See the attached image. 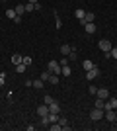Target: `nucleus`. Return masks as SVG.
<instances>
[{
	"label": "nucleus",
	"mask_w": 117,
	"mask_h": 131,
	"mask_svg": "<svg viewBox=\"0 0 117 131\" xmlns=\"http://www.w3.org/2000/svg\"><path fill=\"white\" fill-rule=\"evenodd\" d=\"M53 74H61V63L59 61H49V67H47Z\"/></svg>",
	"instance_id": "nucleus-4"
},
{
	"label": "nucleus",
	"mask_w": 117,
	"mask_h": 131,
	"mask_svg": "<svg viewBox=\"0 0 117 131\" xmlns=\"http://www.w3.org/2000/svg\"><path fill=\"white\" fill-rule=\"evenodd\" d=\"M115 123H117V119H115Z\"/></svg>",
	"instance_id": "nucleus-38"
},
{
	"label": "nucleus",
	"mask_w": 117,
	"mask_h": 131,
	"mask_svg": "<svg viewBox=\"0 0 117 131\" xmlns=\"http://www.w3.org/2000/svg\"><path fill=\"white\" fill-rule=\"evenodd\" d=\"M4 78H6V74H4V72H2V74H0V86L4 84Z\"/></svg>",
	"instance_id": "nucleus-34"
},
{
	"label": "nucleus",
	"mask_w": 117,
	"mask_h": 131,
	"mask_svg": "<svg viewBox=\"0 0 117 131\" xmlns=\"http://www.w3.org/2000/svg\"><path fill=\"white\" fill-rule=\"evenodd\" d=\"M49 121H51V123L59 121V114H49Z\"/></svg>",
	"instance_id": "nucleus-27"
},
{
	"label": "nucleus",
	"mask_w": 117,
	"mask_h": 131,
	"mask_svg": "<svg viewBox=\"0 0 117 131\" xmlns=\"http://www.w3.org/2000/svg\"><path fill=\"white\" fill-rule=\"evenodd\" d=\"M59 80H61V78H59V74H53V72H51V77H49V82H51V84H59Z\"/></svg>",
	"instance_id": "nucleus-19"
},
{
	"label": "nucleus",
	"mask_w": 117,
	"mask_h": 131,
	"mask_svg": "<svg viewBox=\"0 0 117 131\" xmlns=\"http://www.w3.org/2000/svg\"><path fill=\"white\" fill-rule=\"evenodd\" d=\"M101 117H103V110H100V108H94L92 112H90V119H92V121H100Z\"/></svg>",
	"instance_id": "nucleus-3"
},
{
	"label": "nucleus",
	"mask_w": 117,
	"mask_h": 131,
	"mask_svg": "<svg viewBox=\"0 0 117 131\" xmlns=\"http://www.w3.org/2000/svg\"><path fill=\"white\" fill-rule=\"evenodd\" d=\"M109 57H111V59H117V47H111V51H109Z\"/></svg>",
	"instance_id": "nucleus-29"
},
{
	"label": "nucleus",
	"mask_w": 117,
	"mask_h": 131,
	"mask_svg": "<svg viewBox=\"0 0 117 131\" xmlns=\"http://www.w3.org/2000/svg\"><path fill=\"white\" fill-rule=\"evenodd\" d=\"M61 108H59V102H51L49 104V114H59Z\"/></svg>",
	"instance_id": "nucleus-10"
},
{
	"label": "nucleus",
	"mask_w": 117,
	"mask_h": 131,
	"mask_svg": "<svg viewBox=\"0 0 117 131\" xmlns=\"http://www.w3.org/2000/svg\"><path fill=\"white\" fill-rule=\"evenodd\" d=\"M49 77H51V71H49V69H47V71H43V72H41V80H49Z\"/></svg>",
	"instance_id": "nucleus-21"
},
{
	"label": "nucleus",
	"mask_w": 117,
	"mask_h": 131,
	"mask_svg": "<svg viewBox=\"0 0 117 131\" xmlns=\"http://www.w3.org/2000/svg\"><path fill=\"white\" fill-rule=\"evenodd\" d=\"M74 16H76V18H78V20H82V18H84V16H86V12H84V10H82V8H78V10H74Z\"/></svg>",
	"instance_id": "nucleus-18"
},
{
	"label": "nucleus",
	"mask_w": 117,
	"mask_h": 131,
	"mask_svg": "<svg viewBox=\"0 0 117 131\" xmlns=\"http://www.w3.org/2000/svg\"><path fill=\"white\" fill-rule=\"evenodd\" d=\"M115 71H117V65H115Z\"/></svg>",
	"instance_id": "nucleus-37"
},
{
	"label": "nucleus",
	"mask_w": 117,
	"mask_h": 131,
	"mask_svg": "<svg viewBox=\"0 0 117 131\" xmlns=\"http://www.w3.org/2000/svg\"><path fill=\"white\" fill-rule=\"evenodd\" d=\"M59 63H61V67H64V65H68V63H70V61H68L67 57H64V59H61V61H59Z\"/></svg>",
	"instance_id": "nucleus-31"
},
{
	"label": "nucleus",
	"mask_w": 117,
	"mask_h": 131,
	"mask_svg": "<svg viewBox=\"0 0 117 131\" xmlns=\"http://www.w3.org/2000/svg\"><path fill=\"white\" fill-rule=\"evenodd\" d=\"M23 6H25V12H28V14L35 10V4H31V2H28V4H23Z\"/></svg>",
	"instance_id": "nucleus-24"
},
{
	"label": "nucleus",
	"mask_w": 117,
	"mask_h": 131,
	"mask_svg": "<svg viewBox=\"0 0 117 131\" xmlns=\"http://www.w3.org/2000/svg\"><path fill=\"white\" fill-rule=\"evenodd\" d=\"M94 65H96V63H92L90 59H88V61H82V69H84V71H90Z\"/></svg>",
	"instance_id": "nucleus-15"
},
{
	"label": "nucleus",
	"mask_w": 117,
	"mask_h": 131,
	"mask_svg": "<svg viewBox=\"0 0 117 131\" xmlns=\"http://www.w3.org/2000/svg\"><path fill=\"white\" fill-rule=\"evenodd\" d=\"M76 57H78V53H76V49L72 47V51H70V53L67 55V59L70 61V63H74V61H76Z\"/></svg>",
	"instance_id": "nucleus-13"
},
{
	"label": "nucleus",
	"mask_w": 117,
	"mask_h": 131,
	"mask_svg": "<svg viewBox=\"0 0 117 131\" xmlns=\"http://www.w3.org/2000/svg\"><path fill=\"white\" fill-rule=\"evenodd\" d=\"M28 2H31V4H37V0H28Z\"/></svg>",
	"instance_id": "nucleus-35"
},
{
	"label": "nucleus",
	"mask_w": 117,
	"mask_h": 131,
	"mask_svg": "<svg viewBox=\"0 0 117 131\" xmlns=\"http://www.w3.org/2000/svg\"><path fill=\"white\" fill-rule=\"evenodd\" d=\"M84 29H86V31H88L90 35H92V33H96V24H94V22L86 24V26H84Z\"/></svg>",
	"instance_id": "nucleus-11"
},
{
	"label": "nucleus",
	"mask_w": 117,
	"mask_h": 131,
	"mask_svg": "<svg viewBox=\"0 0 117 131\" xmlns=\"http://www.w3.org/2000/svg\"><path fill=\"white\" fill-rule=\"evenodd\" d=\"M96 98L107 100V98H109V92H107V88H98V92H96Z\"/></svg>",
	"instance_id": "nucleus-8"
},
{
	"label": "nucleus",
	"mask_w": 117,
	"mask_h": 131,
	"mask_svg": "<svg viewBox=\"0 0 117 131\" xmlns=\"http://www.w3.org/2000/svg\"><path fill=\"white\" fill-rule=\"evenodd\" d=\"M100 74H101V71H100V67H98V65H94L90 71H86V78H88V80H94V78H98Z\"/></svg>",
	"instance_id": "nucleus-1"
},
{
	"label": "nucleus",
	"mask_w": 117,
	"mask_h": 131,
	"mask_svg": "<svg viewBox=\"0 0 117 131\" xmlns=\"http://www.w3.org/2000/svg\"><path fill=\"white\" fill-rule=\"evenodd\" d=\"M96 92H98V88H96V86H92V84H90V94H94V96H96Z\"/></svg>",
	"instance_id": "nucleus-33"
},
{
	"label": "nucleus",
	"mask_w": 117,
	"mask_h": 131,
	"mask_svg": "<svg viewBox=\"0 0 117 131\" xmlns=\"http://www.w3.org/2000/svg\"><path fill=\"white\" fill-rule=\"evenodd\" d=\"M94 20H96V14H92V12H86V16L80 20V24H82V26H86V24L94 22Z\"/></svg>",
	"instance_id": "nucleus-6"
},
{
	"label": "nucleus",
	"mask_w": 117,
	"mask_h": 131,
	"mask_svg": "<svg viewBox=\"0 0 117 131\" xmlns=\"http://www.w3.org/2000/svg\"><path fill=\"white\" fill-rule=\"evenodd\" d=\"M33 88H43V80H41V78H37V80H33Z\"/></svg>",
	"instance_id": "nucleus-25"
},
{
	"label": "nucleus",
	"mask_w": 117,
	"mask_h": 131,
	"mask_svg": "<svg viewBox=\"0 0 117 131\" xmlns=\"http://www.w3.org/2000/svg\"><path fill=\"white\" fill-rule=\"evenodd\" d=\"M25 69H28V67L23 65V63H20V65H16V72H20V74H22V72H25Z\"/></svg>",
	"instance_id": "nucleus-22"
},
{
	"label": "nucleus",
	"mask_w": 117,
	"mask_h": 131,
	"mask_svg": "<svg viewBox=\"0 0 117 131\" xmlns=\"http://www.w3.org/2000/svg\"><path fill=\"white\" fill-rule=\"evenodd\" d=\"M57 16V20H55V24H57V27H59V29H61V26H62V22H61V18H59V14H55Z\"/></svg>",
	"instance_id": "nucleus-30"
},
{
	"label": "nucleus",
	"mask_w": 117,
	"mask_h": 131,
	"mask_svg": "<svg viewBox=\"0 0 117 131\" xmlns=\"http://www.w3.org/2000/svg\"><path fill=\"white\" fill-rule=\"evenodd\" d=\"M22 63H23L25 67H29V65H31V57H29V55H25V57L22 59Z\"/></svg>",
	"instance_id": "nucleus-26"
},
{
	"label": "nucleus",
	"mask_w": 117,
	"mask_h": 131,
	"mask_svg": "<svg viewBox=\"0 0 117 131\" xmlns=\"http://www.w3.org/2000/svg\"><path fill=\"white\" fill-rule=\"evenodd\" d=\"M59 123H61V125H67L68 121H67V117H59Z\"/></svg>",
	"instance_id": "nucleus-32"
},
{
	"label": "nucleus",
	"mask_w": 117,
	"mask_h": 131,
	"mask_svg": "<svg viewBox=\"0 0 117 131\" xmlns=\"http://www.w3.org/2000/svg\"><path fill=\"white\" fill-rule=\"evenodd\" d=\"M51 102H55V100H53V96H49V94H47V96L43 98V104H47V106H49Z\"/></svg>",
	"instance_id": "nucleus-28"
},
{
	"label": "nucleus",
	"mask_w": 117,
	"mask_h": 131,
	"mask_svg": "<svg viewBox=\"0 0 117 131\" xmlns=\"http://www.w3.org/2000/svg\"><path fill=\"white\" fill-rule=\"evenodd\" d=\"M59 49H61V53L64 55V57H67V55L70 53V51H72V47H70V45H67V43H64V45H61V47H59Z\"/></svg>",
	"instance_id": "nucleus-12"
},
{
	"label": "nucleus",
	"mask_w": 117,
	"mask_h": 131,
	"mask_svg": "<svg viewBox=\"0 0 117 131\" xmlns=\"http://www.w3.org/2000/svg\"><path fill=\"white\" fill-rule=\"evenodd\" d=\"M70 72H72V71H70V67H68V65L61 67V74H64V77H70Z\"/></svg>",
	"instance_id": "nucleus-17"
},
{
	"label": "nucleus",
	"mask_w": 117,
	"mask_h": 131,
	"mask_svg": "<svg viewBox=\"0 0 117 131\" xmlns=\"http://www.w3.org/2000/svg\"><path fill=\"white\" fill-rule=\"evenodd\" d=\"M37 115H39V117H45V115H49V106H47V104H41V106L37 108Z\"/></svg>",
	"instance_id": "nucleus-7"
},
{
	"label": "nucleus",
	"mask_w": 117,
	"mask_h": 131,
	"mask_svg": "<svg viewBox=\"0 0 117 131\" xmlns=\"http://www.w3.org/2000/svg\"><path fill=\"white\" fill-rule=\"evenodd\" d=\"M103 115H106V119H107V121L115 123V119H117V114H115V110H106V112H103Z\"/></svg>",
	"instance_id": "nucleus-5"
},
{
	"label": "nucleus",
	"mask_w": 117,
	"mask_h": 131,
	"mask_svg": "<svg viewBox=\"0 0 117 131\" xmlns=\"http://www.w3.org/2000/svg\"><path fill=\"white\" fill-rule=\"evenodd\" d=\"M94 108H100V110H103V108H106V100L96 98V104H94Z\"/></svg>",
	"instance_id": "nucleus-16"
},
{
	"label": "nucleus",
	"mask_w": 117,
	"mask_h": 131,
	"mask_svg": "<svg viewBox=\"0 0 117 131\" xmlns=\"http://www.w3.org/2000/svg\"><path fill=\"white\" fill-rule=\"evenodd\" d=\"M115 114H117V108H115Z\"/></svg>",
	"instance_id": "nucleus-36"
},
{
	"label": "nucleus",
	"mask_w": 117,
	"mask_h": 131,
	"mask_svg": "<svg viewBox=\"0 0 117 131\" xmlns=\"http://www.w3.org/2000/svg\"><path fill=\"white\" fill-rule=\"evenodd\" d=\"M14 10H16V14H18V16H23V14H25V6H23V4H18L16 8H14Z\"/></svg>",
	"instance_id": "nucleus-14"
},
{
	"label": "nucleus",
	"mask_w": 117,
	"mask_h": 131,
	"mask_svg": "<svg viewBox=\"0 0 117 131\" xmlns=\"http://www.w3.org/2000/svg\"><path fill=\"white\" fill-rule=\"evenodd\" d=\"M6 16L10 18V20H14V18H16L18 14H16V10H12V8H10V10H6Z\"/></svg>",
	"instance_id": "nucleus-23"
},
{
	"label": "nucleus",
	"mask_w": 117,
	"mask_h": 131,
	"mask_svg": "<svg viewBox=\"0 0 117 131\" xmlns=\"http://www.w3.org/2000/svg\"><path fill=\"white\" fill-rule=\"evenodd\" d=\"M98 47H100L103 53H109L113 45H111V41H109V39H100V41H98Z\"/></svg>",
	"instance_id": "nucleus-2"
},
{
	"label": "nucleus",
	"mask_w": 117,
	"mask_h": 131,
	"mask_svg": "<svg viewBox=\"0 0 117 131\" xmlns=\"http://www.w3.org/2000/svg\"><path fill=\"white\" fill-rule=\"evenodd\" d=\"M115 108H117V100L115 98L106 100V108H103V112H106V110H115Z\"/></svg>",
	"instance_id": "nucleus-9"
},
{
	"label": "nucleus",
	"mask_w": 117,
	"mask_h": 131,
	"mask_svg": "<svg viewBox=\"0 0 117 131\" xmlns=\"http://www.w3.org/2000/svg\"><path fill=\"white\" fill-rule=\"evenodd\" d=\"M22 55H12V63H14V65H20V63H22Z\"/></svg>",
	"instance_id": "nucleus-20"
}]
</instances>
